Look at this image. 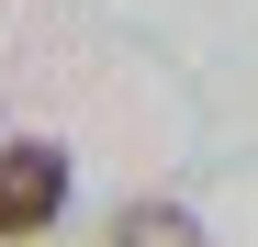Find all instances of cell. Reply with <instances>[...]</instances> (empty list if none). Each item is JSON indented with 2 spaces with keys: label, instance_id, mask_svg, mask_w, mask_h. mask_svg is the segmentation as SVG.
Wrapping results in <instances>:
<instances>
[{
  "label": "cell",
  "instance_id": "6da1fadb",
  "mask_svg": "<svg viewBox=\"0 0 258 247\" xmlns=\"http://www.w3.org/2000/svg\"><path fill=\"white\" fill-rule=\"evenodd\" d=\"M68 202V146H0V236H45Z\"/></svg>",
  "mask_w": 258,
  "mask_h": 247
},
{
  "label": "cell",
  "instance_id": "7a4b0ae2",
  "mask_svg": "<svg viewBox=\"0 0 258 247\" xmlns=\"http://www.w3.org/2000/svg\"><path fill=\"white\" fill-rule=\"evenodd\" d=\"M101 247H213V236H202V214H180V202H123Z\"/></svg>",
  "mask_w": 258,
  "mask_h": 247
}]
</instances>
